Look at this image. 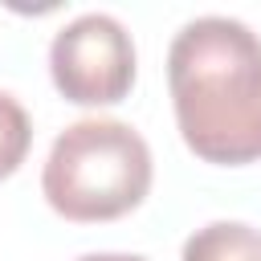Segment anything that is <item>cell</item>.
Returning <instances> with one entry per match:
<instances>
[{"label":"cell","instance_id":"cell-1","mask_svg":"<svg viewBox=\"0 0 261 261\" xmlns=\"http://www.w3.org/2000/svg\"><path fill=\"white\" fill-rule=\"evenodd\" d=\"M184 147L216 167L261 159V37L237 16H196L167 45Z\"/></svg>","mask_w":261,"mask_h":261},{"label":"cell","instance_id":"cell-2","mask_svg":"<svg viewBox=\"0 0 261 261\" xmlns=\"http://www.w3.org/2000/svg\"><path fill=\"white\" fill-rule=\"evenodd\" d=\"M155 179L147 139L122 118L69 122L41 167L45 204L73 224H106L135 212Z\"/></svg>","mask_w":261,"mask_h":261},{"label":"cell","instance_id":"cell-3","mask_svg":"<svg viewBox=\"0 0 261 261\" xmlns=\"http://www.w3.org/2000/svg\"><path fill=\"white\" fill-rule=\"evenodd\" d=\"M139 53L126 24L110 12H82L49 41V77L73 106H114L130 94Z\"/></svg>","mask_w":261,"mask_h":261},{"label":"cell","instance_id":"cell-4","mask_svg":"<svg viewBox=\"0 0 261 261\" xmlns=\"http://www.w3.org/2000/svg\"><path fill=\"white\" fill-rule=\"evenodd\" d=\"M179 261H261V228L245 220H212L184 241Z\"/></svg>","mask_w":261,"mask_h":261},{"label":"cell","instance_id":"cell-5","mask_svg":"<svg viewBox=\"0 0 261 261\" xmlns=\"http://www.w3.org/2000/svg\"><path fill=\"white\" fill-rule=\"evenodd\" d=\"M29 147H33V118L8 90H0V179L20 171Z\"/></svg>","mask_w":261,"mask_h":261},{"label":"cell","instance_id":"cell-6","mask_svg":"<svg viewBox=\"0 0 261 261\" xmlns=\"http://www.w3.org/2000/svg\"><path fill=\"white\" fill-rule=\"evenodd\" d=\"M77 261H147V257H139V253H86Z\"/></svg>","mask_w":261,"mask_h":261}]
</instances>
